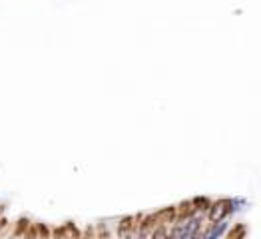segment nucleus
<instances>
[{
	"label": "nucleus",
	"mask_w": 261,
	"mask_h": 239,
	"mask_svg": "<svg viewBox=\"0 0 261 239\" xmlns=\"http://www.w3.org/2000/svg\"><path fill=\"white\" fill-rule=\"evenodd\" d=\"M197 229H199V219H188L175 229L174 235H177V237H194V235H197Z\"/></svg>",
	"instance_id": "f257e3e1"
},
{
	"label": "nucleus",
	"mask_w": 261,
	"mask_h": 239,
	"mask_svg": "<svg viewBox=\"0 0 261 239\" xmlns=\"http://www.w3.org/2000/svg\"><path fill=\"white\" fill-rule=\"evenodd\" d=\"M229 201H219L216 205H212V211H210V218L214 219V221H218V219H223L225 214H229Z\"/></svg>",
	"instance_id": "f03ea898"
},
{
	"label": "nucleus",
	"mask_w": 261,
	"mask_h": 239,
	"mask_svg": "<svg viewBox=\"0 0 261 239\" xmlns=\"http://www.w3.org/2000/svg\"><path fill=\"white\" fill-rule=\"evenodd\" d=\"M227 229V221L225 219H218V223H214V227L205 233V237H221Z\"/></svg>",
	"instance_id": "7ed1b4c3"
}]
</instances>
